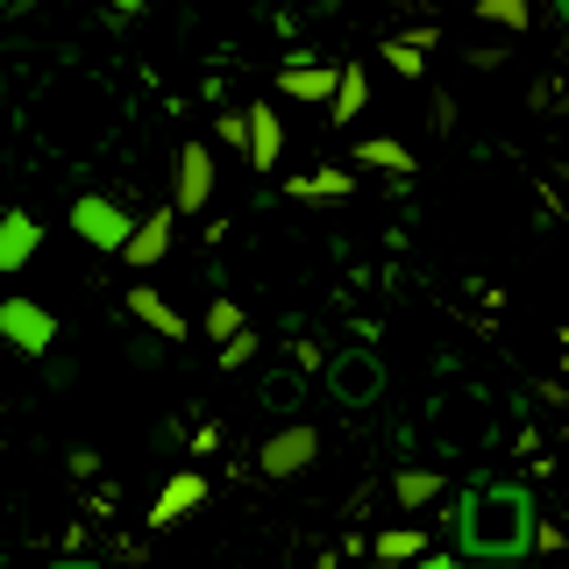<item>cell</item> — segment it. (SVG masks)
Returning <instances> with one entry per match:
<instances>
[{"label": "cell", "mask_w": 569, "mask_h": 569, "mask_svg": "<svg viewBox=\"0 0 569 569\" xmlns=\"http://www.w3.org/2000/svg\"><path fill=\"white\" fill-rule=\"evenodd\" d=\"M427 121L449 136V129H456V100H449V93H435V100H427Z\"/></svg>", "instance_id": "obj_27"}, {"label": "cell", "mask_w": 569, "mask_h": 569, "mask_svg": "<svg viewBox=\"0 0 569 569\" xmlns=\"http://www.w3.org/2000/svg\"><path fill=\"white\" fill-rule=\"evenodd\" d=\"M257 363V335H236V342L221 349V370H249Z\"/></svg>", "instance_id": "obj_24"}, {"label": "cell", "mask_w": 569, "mask_h": 569, "mask_svg": "<svg viewBox=\"0 0 569 569\" xmlns=\"http://www.w3.org/2000/svg\"><path fill=\"white\" fill-rule=\"evenodd\" d=\"M370 556L378 562H420V556H435V548H427L420 527H385L378 541H370Z\"/></svg>", "instance_id": "obj_16"}, {"label": "cell", "mask_w": 569, "mask_h": 569, "mask_svg": "<svg viewBox=\"0 0 569 569\" xmlns=\"http://www.w3.org/2000/svg\"><path fill=\"white\" fill-rule=\"evenodd\" d=\"M178 435H186L178 420H157V427H150V441H157V449H178Z\"/></svg>", "instance_id": "obj_30"}, {"label": "cell", "mask_w": 569, "mask_h": 569, "mask_svg": "<svg viewBox=\"0 0 569 569\" xmlns=\"http://www.w3.org/2000/svg\"><path fill=\"white\" fill-rule=\"evenodd\" d=\"M328 569H335V562H328Z\"/></svg>", "instance_id": "obj_36"}, {"label": "cell", "mask_w": 569, "mask_h": 569, "mask_svg": "<svg viewBox=\"0 0 569 569\" xmlns=\"http://www.w3.org/2000/svg\"><path fill=\"white\" fill-rule=\"evenodd\" d=\"M441 491H449V485H441V470H399V477H391V498H399V512L435 506Z\"/></svg>", "instance_id": "obj_15"}, {"label": "cell", "mask_w": 569, "mask_h": 569, "mask_svg": "<svg viewBox=\"0 0 569 569\" xmlns=\"http://www.w3.org/2000/svg\"><path fill=\"white\" fill-rule=\"evenodd\" d=\"M213 200V150L207 142H186L178 150V171H171V213L186 221V213H207Z\"/></svg>", "instance_id": "obj_6"}, {"label": "cell", "mask_w": 569, "mask_h": 569, "mask_svg": "<svg viewBox=\"0 0 569 569\" xmlns=\"http://www.w3.org/2000/svg\"><path fill=\"white\" fill-rule=\"evenodd\" d=\"M207 335H213V342H236V335H249L242 328V307H236V299H213V307H207Z\"/></svg>", "instance_id": "obj_18"}, {"label": "cell", "mask_w": 569, "mask_h": 569, "mask_svg": "<svg viewBox=\"0 0 569 569\" xmlns=\"http://www.w3.org/2000/svg\"><path fill=\"white\" fill-rule=\"evenodd\" d=\"M363 107H370V71H363V64H342V93H335L328 114H335V121H356Z\"/></svg>", "instance_id": "obj_17"}, {"label": "cell", "mask_w": 569, "mask_h": 569, "mask_svg": "<svg viewBox=\"0 0 569 569\" xmlns=\"http://www.w3.org/2000/svg\"><path fill=\"white\" fill-rule=\"evenodd\" d=\"M562 512H569V498H562Z\"/></svg>", "instance_id": "obj_35"}, {"label": "cell", "mask_w": 569, "mask_h": 569, "mask_svg": "<svg viewBox=\"0 0 569 569\" xmlns=\"http://www.w3.org/2000/svg\"><path fill=\"white\" fill-rule=\"evenodd\" d=\"M207 498H213L207 470H171V477H164V491L150 498V527L164 533V527H178V520H192V512H200Z\"/></svg>", "instance_id": "obj_7"}, {"label": "cell", "mask_w": 569, "mask_h": 569, "mask_svg": "<svg viewBox=\"0 0 569 569\" xmlns=\"http://www.w3.org/2000/svg\"><path fill=\"white\" fill-rule=\"evenodd\" d=\"M64 221H71V236H79L86 249H107V257H121V249L136 242V228H142L136 213L121 207V200H107V192H79Z\"/></svg>", "instance_id": "obj_2"}, {"label": "cell", "mask_w": 569, "mask_h": 569, "mask_svg": "<svg viewBox=\"0 0 569 569\" xmlns=\"http://www.w3.org/2000/svg\"><path fill=\"white\" fill-rule=\"evenodd\" d=\"M313 456H320V427L313 420H284L257 449V470L263 477H299V470H313Z\"/></svg>", "instance_id": "obj_5"}, {"label": "cell", "mask_w": 569, "mask_h": 569, "mask_svg": "<svg viewBox=\"0 0 569 569\" xmlns=\"http://www.w3.org/2000/svg\"><path fill=\"white\" fill-rule=\"evenodd\" d=\"M64 470L79 477V485H93V477H100V449H93V441H79V449H64Z\"/></svg>", "instance_id": "obj_22"}, {"label": "cell", "mask_w": 569, "mask_h": 569, "mask_svg": "<svg viewBox=\"0 0 569 569\" xmlns=\"http://www.w3.org/2000/svg\"><path fill=\"white\" fill-rule=\"evenodd\" d=\"M413 569H462V562H456V556H441V548H435V556H420Z\"/></svg>", "instance_id": "obj_31"}, {"label": "cell", "mask_w": 569, "mask_h": 569, "mask_svg": "<svg viewBox=\"0 0 569 569\" xmlns=\"http://www.w3.org/2000/svg\"><path fill=\"white\" fill-rule=\"evenodd\" d=\"M328 391H335V406H356V413H363V406H378L385 399V356L378 349H335L328 356Z\"/></svg>", "instance_id": "obj_4"}, {"label": "cell", "mask_w": 569, "mask_h": 569, "mask_svg": "<svg viewBox=\"0 0 569 569\" xmlns=\"http://www.w3.org/2000/svg\"><path fill=\"white\" fill-rule=\"evenodd\" d=\"M36 249H43V228H36V213H29V207H8V213H0V278L29 271Z\"/></svg>", "instance_id": "obj_10"}, {"label": "cell", "mask_w": 569, "mask_h": 569, "mask_svg": "<svg viewBox=\"0 0 569 569\" xmlns=\"http://www.w3.org/2000/svg\"><path fill=\"white\" fill-rule=\"evenodd\" d=\"M349 186H356V171H342V164L284 178V192H292V200H349Z\"/></svg>", "instance_id": "obj_13"}, {"label": "cell", "mask_w": 569, "mask_h": 569, "mask_svg": "<svg viewBox=\"0 0 569 569\" xmlns=\"http://www.w3.org/2000/svg\"><path fill=\"white\" fill-rule=\"evenodd\" d=\"M43 378H50V391H71V385H79V363H71V356H50Z\"/></svg>", "instance_id": "obj_25"}, {"label": "cell", "mask_w": 569, "mask_h": 569, "mask_svg": "<svg viewBox=\"0 0 569 569\" xmlns=\"http://www.w3.org/2000/svg\"><path fill=\"white\" fill-rule=\"evenodd\" d=\"M171 228H178V213L171 207H157V213H142V228H136V242L121 249V263H136V271H157V263L171 257Z\"/></svg>", "instance_id": "obj_11"}, {"label": "cell", "mask_w": 569, "mask_h": 569, "mask_svg": "<svg viewBox=\"0 0 569 569\" xmlns=\"http://www.w3.org/2000/svg\"><path fill=\"white\" fill-rule=\"evenodd\" d=\"M477 22H491V29H527V8H520V0H485V8H477Z\"/></svg>", "instance_id": "obj_19"}, {"label": "cell", "mask_w": 569, "mask_h": 569, "mask_svg": "<svg viewBox=\"0 0 569 569\" xmlns=\"http://www.w3.org/2000/svg\"><path fill=\"white\" fill-rule=\"evenodd\" d=\"M278 157H284L278 107H249V164H257V171H278Z\"/></svg>", "instance_id": "obj_12"}, {"label": "cell", "mask_w": 569, "mask_h": 569, "mask_svg": "<svg viewBox=\"0 0 569 569\" xmlns=\"http://www.w3.org/2000/svg\"><path fill=\"white\" fill-rule=\"evenodd\" d=\"M263 406H299V378H292V370L263 378Z\"/></svg>", "instance_id": "obj_23"}, {"label": "cell", "mask_w": 569, "mask_h": 569, "mask_svg": "<svg viewBox=\"0 0 569 569\" xmlns=\"http://www.w3.org/2000/svg\"><path fill=\"white\" fill-rule=\"evenodd\" d=\"M58 569H100V562H93V556H64Z\"/></svg>", "instance_id": "obj_32"}, {"label": "cell", "mask_w": 569, "mask_h": 569, "mask_svg": "<svg viewBox=\"0 0 569 569\" xmlns=\"http://www.w3.org/2000/svg\"><path fill=\"white\" fill-rule=\"evenodd\" d=\"M449 533H456V562H527L541 548L533 485H520V477H477V485H462Z\"/></svg>", "instance_id": "obj_1"}, {"label": "cell", "mask_w": 569, "mask_h": 569, "mask_svg": "<svg viewBox=\"0 0 569 569\" xmlns=\"http://www.w3.org/2000/svg\"><path fill=\"white\" fill-rule=\"evenodd\" d=\"M121 307H129V320H136L142 335H157V342H186V313H178L157 284H129V292H121Z\"/></svg>", "instance_id": "obj_8"}, {"label": "cell", "mask_w": 569, "mask_h": 569, "mask_svg": "<svg viewBox=\"0 0 569 569\" xmlns=\"http://www.w3.org/2000/svg\"><path fill=\"white\" fill-rule=\"evenodd\" d=\"M284 100H307V107H335V93H342V64H313V58H292L278 71Z\"/></svg>", "instance_id": "obj_9"}, {"label": "cell", "mask_w": 569, "mask_h": 569, "mask_svg": "<svg viewBox=\"0 0 569 569\" xmlns=\"http://www.w3.org/2000/svg\"><path fill=\"white\" fill-rule=\"evenodd\" d=\"M356 164H370V171H391V178H406V171H413V150H406L399 136H363V142H356Z\"/></svg>", "instance_id": "obj_14"}, {"label": "cell", "mask_w": 569, "mask_h": 569, "mask_svg": "<svg viewBox=\"0 0 569 569\" xmlns=\"http://www.w3.org/2000/svg\"><path fill=\"white\" fill-rule=\"evenodd\" d=\"M129 363H136V370H157V363H164V342H157V335H142V342H129Z\"/></svg>", "instance_id": "obj_26"}, {"label": "cell", "mask_w": 569, "mask_h": 569, "mask_svg": "<svg viewBox=\"0 0 569 569\" xmlns=\"http://www.w3.org/2000/svg\"><path fill=\"white\" fill-rule=\"evenodd\" d=\"M0 93H8V58H0Z\"/></svg>", "instance_id": "obj_34"}, {"label": "cell", "mask_w": 569, "mask_h": 569, "mask_svg": "<svg viewBox=\"0 0 569 569\" xmlns=\"http://www.w3.org/2000/svg\"><path fill=\"white\" fill-rule=\"evenodd\" d=\"M213 449H221V427H213V420L192 427V456H213Z\"/></svg>", "instance_id": "obj_29"}, {"label": "cell", "mask_w": 569, "mask_h": 569, "mask_svg": "<svg viewBox=\"0 0 569 569\" xmlns=\"http://www.w3.org/2000/svg\"><path fill=\"white\" fill-rule=\"evenodd\" d=\"M556 22H562V29H569V0H556Z\"/></svg>", "instance_id": "obj_33"}, {"label": "cell", "mask_w": 569, "mask_h": 569, "mask_svg": "<svg viewBox=\"0 0 569 569\" xmlns=\"http://www.w3.org/2000/svg\"><path fill=\"white\" fill-rule=\"evenodd\" d=\"M292 363H299V370H320V378H328V356H320L313 342H292Z\"/></svg>", "instance_id": "obj_28"}, {"label": "cell", "mask_w": 569, "mask_h": 569, "mask_svg": "<svg viewBox=\"0 0 569 569\" xmlns=\"http://www.w3.org/2000/svg\"><path fill=\"white\" fill-rule=\"evenodd\" d=\"M385 58H391V71H399V79H420V71H427V58H420L413 43H406V36H391V43H385Z\"/></svg>", "instance_id": "obj_20"}, {"label": "cell", "mask_w": 569, "mask_h": 569, "mask_svg": "<svg viewBox=\"0 0 569 569\" xmlns=\"http://www.w3.org/2000/svg\"><path fill=\"white\" fill-rule=\"evenodd\" d=\"M213 136H221L228 150H249V107H236V114H213Z\"/></svg>", "instance_id": "obj_21"}, {"label": "cell", "mask_w": 569, "mask_h": 569, "mask_svg": "<svg viewBox=\"0 0 569 569\" xmlns=\"http://www.w3.org/2000/svg\"><path fill=\"white\" fill-rule=\"evenodd\" d=\"M0 342L14 356H43L50 363V349H58V313H50L36 292H8L0 299Z\"/></svg>", "instance_id": "obj_3"}]
</instances>
